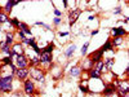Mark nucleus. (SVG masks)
<instances>
[{"label":"nucleus","instance_id":"1","mask_svg":"<svg viewBox=\"0 0 129 97\" xmlns=\"http://www.w3.org/2000/svg\"><path fill=\"white\" fill-rule=\"evenodd\" d=\"M13 89V75H0V91L9 93Z\"/></svg>","mask_w":129,"mask_h":97},{"label":"nucleus","instance_id":"2","mask_svg":"<svg viewBox=\"0 0 129 97\" xmlns=\"http://www.w3.org/2000/svg\"><path fill=\"white\" fill-rule=\"evenodd\" d=\"M29 66V60L25 54H17L16 56V67L17 69H27Z\"/></svg>","mask_w":129,"mask_h":97},{"label":"nucleus","instance_id":"3","mask_svg":"<svg viewBox=\"0 0 129 97\" xmlns=\"http://www.w3.org/2000/svg\"><path fill=\"white\" fill-rule=\"evenodd\" d=\"M30 71V75L34 78L35 80H38V82H44V71L43 70H40V69H36V67H32Z\"/></svg>","mask_w":129,"mask_h":97},{"label":"nucleus","instance_id":"4","mask_svg":"<svg viewBox=\"0 0 129 97\" xmlns=\"http://www.w3.org/2000/svg\"><path fill=\"white\" fill-rule=\"evenodd\" d=\"M80 14H81V11H80V9H77V8L76 9H72V11L68 13V24H70V26L75 24Z\"/></svg>","mask_w":129,"mask_h":97},{"label":"nucleus","instance_id":"5","mask_svg":"<svg viewBox=\"0 0 129 97\" xmlns=\"http://www.w3.org/2000/svg\"><path fill=\"white\" fill-rule=\"evenodd\" d=\"M23 87H25V93L26 95H34L35 93V84H34V82H32V80L26 79Z\"/></svg>","mask_w":129,"mask_h":97},{"label":"nucleus","instance_id":"6","mask_svg":"<svg viewBox=\"0 0 129 97\" xmlns=\"http://www.w3.org/2000/svg\"><path fill=\"white\" fill-rule=\"evenodd\" d=\"M111 32H112V36L114 38H123V36H127V30L123 29V27H114L111 29Z\"/></svg>","mask_w":129,"mask_h":97},{"label":"nucleus","instance_id":"7","mask_svg":"<svg viewBox=\"0 0 129 97\" xmlns=\"http://www.w3.org/2000/svg\"><path fill=\"white\" fill-rule=\"evenodd\" d=\"M16 75L20 80H26L30 75V71H29V69H17Z\"/></svg>","mask_w":129,"mask_h":97},{"label":"nucleus","instance_id":"8","mask_svg":"<svg viewBox=\"0 0 129 97\" xmlns=\"http://www.w3.org/2000/svg\"><path fill=\"white\" fill-rule=\"evenodd\" d=\"M115 91H116V87H115V84H112V83H108V84L106 85V88L102 91V93H103V96H106V97H111V96L115 93Z\"/></svg>","mask_w":129,"mask_h":97},{"label":"nucleus","instance_id":"9","mask_svg":"<svg viewBox=\"0 0 129 97\" xmlns=\"http://www.w3.org/2000/svg\"><path fill=\"white\" fill-rule=\"evenodd\" d=\"M81 73H83V69H81V66H79V65H74V66L70 69V75H71L72 78L80 76Z\"/></svg>","mask_w":129,"mask_h":97},{"label":"nucleus","instance_id":"10","mask_svg":"<svg viewBox=\"0 0 129 97\" xmlns=\"http://www.w3.org/2000/svg\"><path fill=\"white\" fill-rule=\"evenodd\" d=\"M52 53H47V52H41L40 53V56H39V60H40V62H43V63H49V62H52Z\"/></svg>","mask_w":129,"mask_h":97},{"label":"nucleus","instance_id":"11","mask_svg":"<svg viewBox=\"0 0 129 97\" xmlns=\"http://www.w3.org/2000/svg\"><path fill=\"white\" fill-rule=\"evenodd\" d=\"M20 3L18 0H9V1L5 3V5H4V13H11L12 12V8L17 5V4Z\"/></svg>","mask_w":129,"mask_h":97},{"label":"nucleus","instance_id":"12","mask_svg":"<svg viewBox=\"0 0 129 97\" xmlns=\"http://www.w3.org/2000/svg\"><path fill=\"white\" fill-rule=\"evenodd\" d=\"M18 30H20V31H22L25 35H30V36H31V34H32V32H31V30H30V27L27 26V25L25 24V22H21V24H20V26H18Z\"/></svg>","mask_w":129,"mask_h":97},{"label":"nucleus","instance_id":"13","mask_svg":"<svg viewBox=\"0 0 129 97\" xmlns=\"http://www.w3.org/2000/svg\"><path fill=\"white\" fill-rule=\"evenodd\" d=\"M75 49H76V44H71L70 47H68L66 50H64V57L71 58L72 54H74V52H75Z\"/></svg>","mask_w":129,"mask_h":97},{"label":"nucleus","instance_id":"14","mask_svg":"<svg viewBox=\"0 0 129 97\" xmlns=\"http://www.w3.org/2000/svg\"><path fill=\"white\" fill-rule=\"evenodd\" d=\"M12 50L16 53V56H17V54H23V53H25V52H23V48H22V45H21V43H20V44H18V43L13 44Z\"/></svg>","mask_w":129,"mask_h":97},{"label":"nucleus","instance_id":"15","mask_svg":"<svg viewBox=\"0 0 129 97\" xmlns=\"http://www.w3.org/2000/svg\"><path fill=\"white\" fill-rule=\"evenodd\" d=\"M88 74H89V78H92V79H102V75H101V73L97 71V70H94V69L89 70Z\"/></svg>","mask_w":129,"mask_h":97},{"label":"nucleus","instance_id":"16","mask_svg":"<svg viewBox=\"0 0 129 97\" xmlns=\"http://www.w3.org/2000/svg\"><path fill=\"white\" fill-rule=\"evenodd\" d=\"M4 44L8 45V47L13 45V32H7V35H5V40H4Z\"/></svg>","mask_w":129,"mask_h":97},{"label":"nucleus","instance_id":"17","mask_svg":"<svg viewBox=\"0 0 129 97\" xmlns=\"http://www.w3.org/2000/svg\"><path fill=\"white\" fill-rule=\"evenodd\" d=\"M101 49H102V52H103V53H105V52H107V50H111V52H112V50H114V47H112L111 39H107V41H106L105 45H103V47L101 48Z\"/></svg>","mask_w":129,"mask_h":97},{"label":"nucleus","instance_id":"18","mask_svg":"<svg viewBox=\"0 0 129 97\" xmlns=\"http://www.w3.org/2000/svg\"><path fill=\"white\" fill-rule=\"evenodd\" d=\"M94 70L99 71V73H102L103 70H106V67H105V63H103V61H102V60L94 63Z\"/></svg>","mask_w":129,"mask_h":97},{"label":"nucleus","instance_id":"19","mask_svg":"<svg viewBox=\"0 0 129 97\" xmlns=\"http://www.w3.org/2000/svg\"><path fill=\"white\" fill-rule=\"evenodd\" d=\"M53 49H54V44L52 43V44H48V45H47V47H45V48H43V49H41V52L52 53V52H53ZM41 52H40V53H41Z\"/></svg>","mask_w":129,"mask_h":97},{"label":"nucleus","instance_id":"20","mask_svg":"<svg viewBox=\"0 0 129 97\" xmlns=\"http://www.w3.org/2000/svg\"><path fill=\"white\" fill-rule=\"evenodd\" d=\"M111 43H112V47H119L123 43V38H114V40H111Z\"/></svg>","mask_w":129,"mask_h":97},{"label":"nucleus","instance_id":"21","mask_svg":"<svg viewBox=\"0 0 129 97\" xmlns=\"http://www.w3.org/2000/svg\"><path fill=\"white\" fill-rule=\"evenodd\" d=\"M103 63H105L106 69H111L112 65H114V58H107L106 61H103Z\"/></svg>","mask_w":129,"mask_h":97},{"label":"nucleus","instance_id":"22","mask_svg":"<svg viewBox=\"0 0 129 97\" xmlns=\"http://www.w3.org/2000/svg\"><path fill=\"white\" fill-rule=\"evenodd\" d=\"M9 21V18L7 17V14L4 12H0V25L1 24H5V22Z\"/></svg>","mask_w":129,"mask_h":97},{"label":"nucleus","instance_id":"23","mask_svg":"<svg viewBox=\"0 0 129 97\" xmlns=\"http://www.w3.org/2000/svg\"><path fill=\"white\" fill-rule=\"evenodd\" d=\"M79 89H80L81 92H84V93H88L89 89H88V87H86V82L80 83V84H79Z\"/></svg>","mask_w":129,"mask_h":97},{"label":"nucleus","instance_id":"24","mask_svg":"<svg viewBox=\"0 0 129 97\" xmlns=\"http://www.w3.org/2000/svg\"><path fill=\"white\" fill-rule=\"evenodd\" d=\"M8 22H9V24H11L12 26L17 27V29H18V26H20V24H21V21H18L17 18H12V20H9Z\"/></svg>","mask_w":129,"mask_h":97},{"label":"nucleus","instance_id":"25","mask_svg":"<svg viewBox=\"0 0 129 97\" xmlns=\"http://www.w3.org/2000/svg\"><path fill=\"white\" fill-rule=\"evenodd\" d=\"M35 25H36V26H43L44 29H47V30H52V26H49V25H47V24H44V22H41V21L35 22Z\"/></svg>","mask_w":129,"mask_h":97},{"label":"nucleus","instance_id":"26","mask_svg":"<svg viewBox=\"0 0 129 97\" xmlns=\"http://www.w3.org/2000/svg\"><path fill=\"white\" fill-rule=\"evenodd\" d=\"M88 47H89V41H86V43H84V45L81 47V56H85V54H86Z\"/></svg>","mask_w":129,"mask_h":97},{"label":"nucleus","instance_id":"27","mask_svg":"<svg viewBox=\"0 0 129 97\" xmlns=\"http://www.w3.org/2000/svg\"><path fill=\"white\" fill-rule=\"evenodd\" d=\"M1 61L4 62V65H9V63H12V57H9V56H7V57H4V58H1Z\"/></svg>","mask_w":129,"mask_h":97},{"label":"nucleus","instance_id":"28","mask_svg":"<svg viewBox=\"0 0 129 97\" xmlns=\"http://www.w3.org/2000/svg\"><path fill=\"white\" fill-rule=\"evenodd\" d=\"M54 14H56V17H58V18H61L62 17V12L59 11V9H57V8H54Z\"/></svg>","mask_w":129,"mask_h":97},{"label":"nucleus","instance_id":"29","mask_svg":"<svg viewBox=\"0 0 129 97\" xmlns=\"http://www.w3.org/2000/svg\"><path fill=\"white\" fill-rule=\"evenodd\" d=\"M123 13V9L121 7H118V8H115V11H114V14H121Z\"/></svg>","mask_w":129,"mask_h":97},{"label":"nucleus","instance_id":"30","mask_svg":"<svg viewBox=\"0 0 129 97\" xmlns=\"http://www.w3.org/2000/svg\"><path fill=\"white\" fill-rule=\"evenodd\" d=\"M59 24H61V18L56 17V18H54V20H53V25H54V26H58Z\"/></svg>","mask_w":129,"mask_h":97},{"label":"nucleus","instance_id":"31","mask_svg":"<svg viewBox=\"0 0 129 97\" xmlns=\"http://www.w3.org/2000/svg\"><path fill=\"white\" fill-rule=\"evenodd\" d=\"M17 34H18V36H20V39H21V40L26 39V35H25V34H23V32H22V31H20V30H18V31H17Z\"/></svg>","mask_w":129,"mask_h":97},{"label":"nucleus","instance_id":"32","mask_svg":"<svg viewBox=\"0 0 129 97\" xmlns=\"http://www.w3.org/2000/svg\"><path fill=\"white\" fill-rule=\"evenodd\" d=\"M67 35H68L67 31H64V32H61V31H59V32H58V36H67Z\"/></svg>","mask_w":129,"mask_h":97},{"label":"nucleus","instance_id":"33","mask_svg":"<svg viewBox=\"0 0 129 97\" xmlns=\"http://www.w3.org/2000/svg\"><path fill=\"white\" fill-rule=\"evenodd\" d=\"M97 34H98V30H92V32H90L92 36H94V35H97Z\"/></svg>","mask_w":129,"mask_h":97},{"label":"nucleus","instance_id":"34","mask_svg":"<svg viewBox=\"0 0 129 97\" xmlns=\"http://www.w3.org/2000/svg\"><path fill=\"white\" fill-rule=\"evenodd\" d=\"M63 7L64 8H68V1H67V0H63Z\"/></svg>","mask_w":129,"mask_h":97},{"label":"nucleus","instance_id":"35","mask_svg":"<svg viewBox=\"0 0 129 97\" xmlns=\"http://www.w3.org/2000/svg\"><path fill=\"white\" fill-rule=\"evenodd\" d=\"M94 18H96V16L92 14V16H89V17H88V20H89V21H92V20H94Z\"/></svg>","mask_w":129,"mask_h":97},{"label":"nucleus","instance_id":"36","mask_svg":"<svg viewBox=\"0 0 129 97\" xmlns=\"http://www.w3.org/2000/svg\"><path fill=\"white\" fill-rule=\"evenodd\" d=\"M123 97H129V96H128V95H125V96H123Z\"/></svg>","mask_w":129,"mask_h":97}]
</instances>
